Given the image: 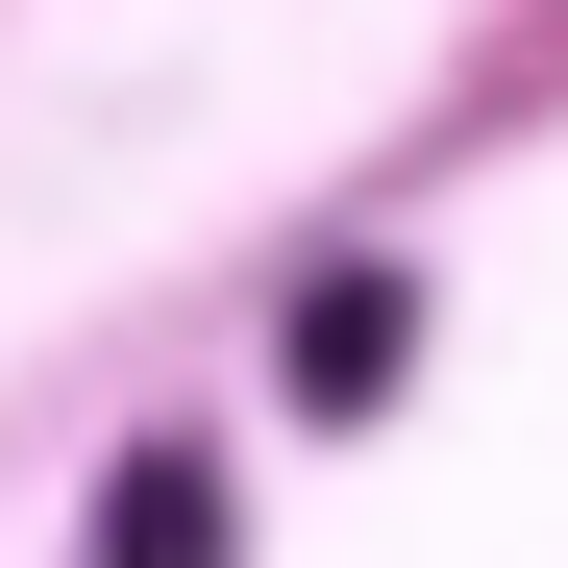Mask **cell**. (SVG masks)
Returning a JSON list of instances; mask_svg holds the SVG:
<instances>
[{
    "mask_svg": "<svg viewBox=\"0 0 568 568\" xmlns=\"http://www.w3.org/2000/svg\"><path fill=\"white\" fill-rule=\"evenodd\" d=\"M396 371H420V297H396V272H322V297H297V420H371Z\"/></svg>",
    "mask_w": 568,
    "mask_h": 568,
    "instance_id": "6da1fadb",
    "label": "cell"
},
{
    "mask_svg": "<svg viewBox=\"0 0 568 568\" xmlns=\"http://www.w3.org/2000/svg\"><path fill=\"white\" fill-rule=\"evenodd\" d=\"M100 568H223V469L199 445H124L100 469Z\"/></svg>",
    "mask_w": 568,
    "mask_h": 568,
    "instance_id": "7a4b0ae2",
    "label": "cell"
}]
</instances>
